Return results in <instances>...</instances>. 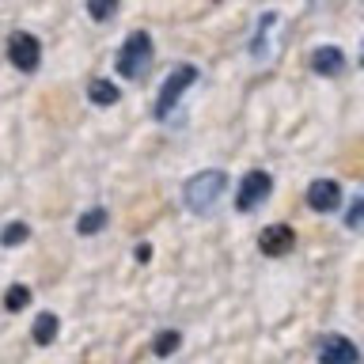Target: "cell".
I'll return each instance as SVG.
<instances>
[{
	"label": "cell",
	"mask_w": 364,
	"mask_h": 364,
	"mask_svg": "<svg viewBox=\"0 0 364 364\" xmlns=\"http://www.w3.org/2000/svg\"><path fill=\"white\" fill-rule=\"evenodd\" d=\"M273 193V175L269 171H247L235 193V209L239 213H255L258 205H266V198Z\"/></svg>",
	"instance_id": "5"
},
{
	"label": "cell",
	"mask_w": 364,
	"mask_h": 364,
	"mask_svg": "<svg viewBox=\"0 0 364 364\" xmlns=\"http://www.w3.org/2000/svg\"><path fill=\"white\" fill-rule=\"evenodd\" d=\"M198 80V68L193 65H178L175 73H171L167 80H164V87H159V99H156V107H152V114L159 122H167L171 118V110L178 107V99L186 95V87Z\"/></svg>",
	"instance_id": "4"
},
{
	"label": "cell",
	"mask_w": 364,
	"mask_h": 364,
	"mask_svg": "<svg viewBox=\"0 0 364 364\" xmlns=\"http://www.w3.org/2000/svg\"><path fill=\"white\" fill-rule=\"evenodd\" d=\"M27 239H31V228L27 224H8L4 228V232H0V243H4V247H19V243H27Z\"/></svg>",
	"instance_id": "17"
},
{
	"label": "cell",
	"mask_w": 364,
	"mask_h": 364,
	"mask_svg": "<svg viewBox=\"0 0 364 364\" xmlns=\"http://www.w3.org/2000/svg\"><path fill=\"white\" fill-rule=\"evenodd\" d=\"M8 61L19 68V73H34L42 65V42L34 38L31 31H16L8 38Z\"/></svg>",
	"instance_id": "6"
},
{
	"label": "cell",
	"mask_w": 364,
	"mask_h": 364,
	"mask_svg": "<svg viewBox=\"0 0 364 364\" xmlns=\"http://www.w3.org/2000/svg\"><path fill=\"white\" fill-rule=\"evenodd\" d=\"M318 364H360V349L346 334H326L318 341Z\"/></svg>",
	"instance_id": "7"
},
{
	"label": "cell",
	"mask_w": 364,
	"mask_h": 364,
	"mask_svg": "<svg viewBox=\"0 0 364 364\" xmlns=\"http://www.w3.org/2000/svg\"><path fill=\"white\" fill-rule=\"evenodd\" d=\"M87 99L95 102V107H114V102L122 99V91L110 84V80H91L87 84Z\"/></svg>",
	"instance_id": "12"
},
{
	"label": "cell",
	"mask_w": 364,
	"mask_h": 364,
	"mask_svg": "<svg viewBox=\"0 0 364 364\" xmlns=\"http://www.w3.org/2000/svg\"><path fill=\"white\" fill-rule=\"evenodd\" d=\"M311 68L318 76H341L346 73V53L338 46H318V50H311Z\"/></svg>",
	"instance_id": "10"
},
{
	"label": "cell",
	"mask_w": 364,
	"mask_h": 364,
	"mask_svg": "<svg viewBox=\"0 0 364 364\" xmlns=\"http://www.w3.org/2000/svg\"><path fill=\"white\" fill-rule=\"evenodd\" d=\"M152 53H156V46H152V34L148 31H133L129 38H125V46L118 50V73L125 80H141L148 68H152Z\"/></svg>",
	"instance_id": "2"
},
{
	"label": "cell",
	"mask_w": 364,
	"mask_h": 364,
	"mask_svg": "<svg viewBox=\"0 0 364 364\" xmlns=\"http://www.w3.org/2000/svg\"><path fill=\"white\" fill-rule=\"evenodd\" d=\"M292 247H296V232L289 224H273V228H266V232L258 235V250L266 258H284Z\"/></svg>",
	"instance_id": "8"
},
{
	"label": "cell",
	"mask_w": 364,
	"mask_h": 364,
	"mask_svg": "<svg viewBox=\"0 0 364 364\" xmlns=\"http://www.w3.org/2000/svg\"><path fill=\"white\" fill-rule=\"evenodd\" d=\"M27 304H31V289H27V284H11V289L4 292V307H8V311H23Z\"/></svg>",
	"instance_id": "16"
},
{
	"label": "cell",
	"mask_w": 364,
	"mask_h": 364,
	"mask_svg": "<svg viewBox=\"0 0 364 364\" xmlns=\"http://www.w3.org/2000/svg\"><path fill=\"white\" fill-rule=\"evenodd\" d=\"M307 205H311L315 213H338L341 186H338L334 178H315L311 186H307Z\"/></svg>",
	"instance_id": "9"
},
{
	"label": "cell",
	"mask_w": 364,
	"mask_h": 364,
	"mask_svg": "<svg viewBox=\"0 0 364 364\" xmlns=\"http://www.w3.org/2000/svg\"><path fill=\"white\" fill-rule=\"evenodd\" d=\"M224 193H228V175L224 171H198V175L182 186V201H186L190 213L209 216L216 205H220Z\"/></svg>",
	"instance_id": "1"
},
{
	"label": "cell",
	"mask_w": 364,
	"mask_h": 364,
	"mask_svg": "<svg viewBox=\"0 0 364 364\" xmlns=\"http://www.w3.org/2000/svg\"><path fill=\"white\" fill-rule=\"evenodd\" d=\"M178 346H182V334H178V330H164V334L152 341V353H156V357H171Z\"/></svg>",
	"instance_id": "15"
},
{
	"label": "cell",
	"mask_w": 364,
	"mask_h": 364,
	"mask_svg": "<svg viewBox=\"0 0 364 364\" xmlns=\"http://www.w3.org/2000/svg\"><path fill=\"white\" fill-rule=\"evenodd\" d=\"M281 27H284L281 11H262L258 31H255V38H250V57H255L258 65H266V61L277 57V50H281Z\"/></svg>",
	"instance_id": "3"
},
{
	"label": "cell",
	"mask_w": 364,
	"mask_h": 364,
	"mask_svg": "<svg viewBox=\"0 0 364 364\" xmlns=\"http://www.w3.org/2000/svg\"><path fill=\"white\" fill-rule=\"evenodd\" d=\"M360 220H364V198H353V205H349V216H346V224L357 232L360 228Z\"/></svg>",
	"instance_id": "18"
},
{
	"label": "cell",
	"mask_w": 364,
	"mask_h": 364,
	"mask_svg": "<svg viewBox=\"0 0 364 364\" xmlns=\"http://www.w3.org/2000/svg\"><path fill=\"white\" fill-rule=\"evenodd\" d=\"M118 8H122V0H87V16L99 19V23L114 19V16H118Z\"/></svg>",
	"instance_id": "14"
},
{
	"label": "cell",
	"mask_w": 364,
	"mask_h": 364,
	"mask_svg": "<svg viewBox=\"0 0 364 364\" xmlns=\"http://www.w3.org/2000/svg\"><path fill=\"white\" fill-rule=\"evenodd\" d=\"M57 334H61V318H57L53 311H42L38 318H34V326H31V338L38 341V346H53Z\"/></svg>",
	"instance_id": "11"
},
{
	"label": "cell",
	"mask_w": 364,
	"mask_h": 364,
	"mask_svg": "<svg viewBox=\"0 0 364 364\" xmlns=\"http://www.w3.org/2000/svg\"><path fill=\"white\" fill-rule=\"evenodd\" d=\"M107 220H110L107 209H87V213L76 220V232H80V235H95V232H102V228H107Z\"/></svg>",
	"instance_id": "13"
}]
</instances>
